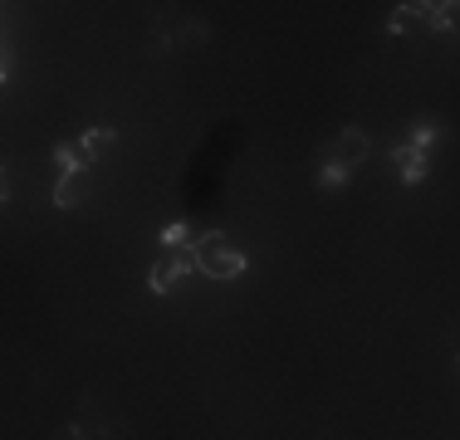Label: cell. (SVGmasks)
Wrapping results in <instances>:
<instances>
[{
    "instance_id": "obj_1",
    "label": "cell",
    "mask_w": 460,
    "mask_h": 440,
    "mask_svg": "<svg viewBox=\"0 0 460 440\" xmlns=\"http://www.w3.org/2000/svg\"><path fill=\"white\" fill-rule=\"evenodd\" d=\"M191 254H196V269L206 274V279H241L245 269H250V260H245L241 245H230L226 231H206L196 235V245H191Z\"/></svg>"
},
{
    "instance_id": "obj_2",
    "label": "cell",
    "mask_w": 460,
    "mask_h": 440,
    "mask_svg": "<svg viewBox=\"0 0 460 440\" xmlns=\"http://www.w3.org/2000/svg\"><path fill=\"white\" fill-rule=\"evenodd\" d=\"M191 269H196V254H191V250H167L157 264H152V279H147V289L157 293V299H167V293L177 289Z\"/></svg>"
},
{
    "instance_id": "obj_3",
    "label": "cell",
    "mask_w": 460,
    "mask_h": 440,
    "mask_svg": "<svg viewBox=\"0 0 460 440\" xmlns=\"http://www.w3.org/2000/svg\"><path fill=\"white\" fill-rule=\"evenodd\" d=\"M367 152H372V137H367L363 127H343V133L334 137V147H328L324 157H334L338 167L353 171V167H363V162H367Z\"/></svg>"
},
{
    "instance_id": "obj_4",
    "label": "cell",
    "mask_w": 460,
    "mask_h": 440,
    "mask_svg": "<svg viewBox=\"0 0 460 440\" xmlns=\"http://www.w3.org/2000/svg\"><path fill=\"white\" fill-rule=\"evenodd\" d=\"M392 162H397L402 167V186H421V181H426V152H421L417 142H397L392 147Z\"/></svg>"
},
{
    "instance_id": "obj_5",
    "label": "cell",
    "mask_w": 460,
    "mask_h": 440,
    "mask_svg": "<svg viewBox=\"0 0 460 440\" xmlns=\"http://www.w3.org/2000/svg\"><path fill=\"white\" fill-rule=\"evenodd\" d=\"M88 186H94V181H88V167H84V171H64L59 186H54V206H59V210L84 206V201H88Z\"/></svg>"
},
{
    "instance_id": "obj_6",
    "label": "cell",
    "mask_w": 460,
    "mask_h": 440,
    "mask_svg": "<svg viewBox=\"0 0 460 440\" xmlns=\"http://www.w3.org/2000/svg\"><path fill=\"white\" fill-rule=\"evenodd\" d=\"M113 142H118V133H113V127H88V133L79 137V157H84L88 167H94V162L104 157V152H108Z\"/></svg>"
},
{
    "instance_id": "obj_7",
    "label": "cell",
    "mask_w": 460,
    "mask_h": 440,
    "mask_svg": "<svg viewBox=\"0 0 460 440\" xmlns=\"http://www.w3.org/2000/svg\"><path fill=\"white\" fill-rule=\"evenodd\" d=\"M456 20H460V5H421V25H431V30H441V34Z\"/></svg>"
},
{
    "instance_id": "obj_8",
    "label": "cell",
    "mask_w": 460,
    "mask_h": 440,
    "mask_svg": "<svg viewBox=\"0 0 460 440\" xmlns=\"http://www.w3.org/2000/svg\"><path fill=\"white\" fill-rule=\"evenodd\" d=\"M348 177H353L348 167H338L334 157H324V171H318V191H338V186H348Z\"/></svg>"
},
{
    "instance_id": "obj_9",
    "label": "cell",
    "mask_w": 460,
    "mask_h": 440,
    "mask_svg": "<svg viewBox=\"0 0 460 440\" xmlns=\"http://www.w3.org/2000/svg\"><path fill=\"white\" fill-rule=\"evenodd\" d=\"M411 25H421L417 5H397V15H392V20H387V30H392V34H407Z\"/></svg>"
},
{
    "instance_id": "obj_10",
    "label": "cell",
    "mask_w": 460,
    "mask_h": 440,
    "mask_svg": "<svg viewBox=\"0 0 460 440\" xmlns=\"http://www.w3.org/2000/svg\"><path fill=\"white\" fill-rule=\"evenodd\" d=\"M411 142L426 152V147L436 142V118H417V123H411Z\"/></svg>"
},
{
    "instance_id": "obj_11",
    "label": "cell",
    "mask_w": 460,
    "mask_h": 440,
    "mask_svg": "<svg viewBox=\"0 0 460 440\" xmlns=\"http://www.w3.org/2000/svg\"><path fill=\"white\" fill-rule=\"evenodd\" d=\"M54 162H59V167H64V171H84V167H88V162H84V157H79V147H64V142H59V147H54Z\"/></svg>"
},
{
    "instance_id": "obj_12",
    "label": "cell",
    "mask_w": 460,
    "mask_h": 440,
    "mask_svg": "<svg viewBox=\"0 0 460 440\" xmlns=\"http://www.w3.org/2000/svg\"><path fill=\"white\" fill-rule=\"evenodd\" d=\"M162 245H167V250H187V245H191V231L177 220V225H167V231H162Z\"/></svg>"
},
{
    "instance_id": "obj_13",
    "label": "cell",
    "mask_w": 460,
    "mask_h": 440,
    "mask_svg": "<svg viewBox=\"0 0 460 440\" xmlns=\"http://www.w3.org/2000/svg\"><path fill=\"white\" fill-rule=\"evenodd\" d=\"M59 440H84V430H79V426H69V430H64Z\"/></svg>"
},
{
    "instance_id": "obj_14",
    "label": "cell",
    "mask_w": 460,
    "mask_h": 440,
    "mask_svg": "<svg viewBox=\"0 0 460 440\" xmlns=\"http://www.w3.org/2000/svg\"><path fill=\"white\" fill-rule=\"evenodd\" d=\"M456 362H460V357H456Z\"/></svg>"
}]
</instances>
